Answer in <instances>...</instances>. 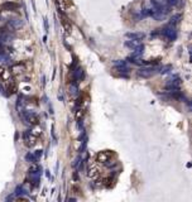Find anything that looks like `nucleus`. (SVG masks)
Returning a JSON list of instances; mask_svg holds the SVG:
<instances>
[{
    "label": "nucleus",
    "instance_id": "6ab92c4d",
    "mask_svg": "<svg viewBox=\"0 0 192 202\" xmlns=\"http://www.w3.org/2000/svg\"><path fill=\"white\" fill-rule=\"evenodd\" d=\"M99 176V171H97V168L96 167H90V169H89V177H91V178H96Z\"/></svg>",
    "mask_w": 192,
    "mask_h": 202
},
{
    "label": "nucleus",
    "instance_id": "6e6552de",
    "mask_svg": "<svg viewBox=\"0 0 192 202\" xmlns=\"http://www.w3.org/2000/svg\"><path fill=\"white\" fill-rule=\"evenodd\" d=\"M0 80L4 82H8L9 80H12V72H10L9 68L4 66L0 67Z\"/></svg>",
    "mask_w": 192,
    "mask_h": 202
},
{
    "label": "nucleus",
    "instance_id": "1a4fd4ad",
    "mask_svg": "<svg viewBox=\"0 0 192 202\" xmlns=\"http://www.w3.org/2000/svg\"><path fill=\"white\" fill-rule=\"evenodd\" d=\"M1 10H5V12H17V10H19V4L14 1H7L1 5Z\"/></svg>",
    "mask_w": 192,
    "mask_h": 202
},
{
    "label": "nucleus",
    "instance_id": "0eeeda50",
    "mask_svg": "<svg viewBox=\"0 0 192 202\" xmlns=\"http://www.w3.org/2000/svg\"><path fill=\"white\" fill-rule=\"evenodd\" d=\"M115 68L116 71L120 72V73H128L129 72V66H128V63L125 61H115Z\"/></svg>",
    "mask_w": 192,
    "mask_h": 202
},
{
    "label": "nucleus",
    "instance_id": "2eb2a0df",
    "mask_svg": "<svg viewBox=\"0 0 192 202\" xmlns=\"http://www.w3.org/2000/svg\"><path fill=\"white\" fill-rule=\"evenodd\" d=\"M56 4H57V8L60 12H66V9L68 8L67 0H56Z\"/></svg>",
    "mask_w": 192,
    "mask_h": 202
},
{
    "label": "nucleus",
    "instance_id": "aec40b11",
    "mask_svg": "<svg viewBox=\"0 0 192 202\" xmlns=\"http://www.w3.org/2000/svg\"><path fill=\"white\" fill-rule=\"evenodd\" d=\"M128 38H130V39H142L144 34L143 33H128Z\"/></svg>",
    "mask_w": 192,
    "mask_h": 202
},
{
    "label": "nucleus",
    "instance_id": "39448f33",
    "mask_svg": "<svg viewBox=\"0 0 192 202\" xmlns=\"http://www.w3.org/2000/svg\"><path fill=\"white\" fill-rule=\"evenodd\" d=\"M179 86H181V81L178 77L169 78L166 83V88L168 91H177V90H179Z\"/></svg>",
    "mask_w": 192,
    "mask_h": 202
},
{
    "label": "nucleus",
    "instance_id": "f3484780",
    "mask_svg": "<svg viewBox=\"0 0 192 202\" xmlns=\"http://www.w3.org/2000/svg\"><path fill=\"white\" fill-rule=\"evenodd\" d=\"M9 25H12L13 28H20L23 25V22L20 19H12L9 22Z\"/></svg>",
    "mask_w": 192,
    "mask_h": 202
},
{
    "label": "nucleus",
    "instance_id": "20e7f679",
    "mask_svg": "<svg viewBox=\"0 0 192 202\" xmlns=\"http://www.w3.org/2000/svg\"><path fill=\"white\" fill-rule=\"evenodd\" d=\"M113 156H114V154L111 153L110 150H104V152H100L96 158H97V162H99V163H103V164H105V166L110 167L111 164H113V161H111Z\"/></svg>",
    "mask_w": 192,
    "mask_h": 202
},
{
    "label": "nucleus",
    "instance_id": "dca6fc26",
    "mask_svg": "<svg viewBox=\"0 0 192 202\" xmlns=\"http://www.w3.org/2000/svg\"><path fill=\"white\" fill-rule=\"evenodd\" d=\"M23 71H25V67L23 65H20V63H18V65H14L12 67V73H14V75H18V73H22Z\"/></svg>",
    "mask_w": 192,
    "mask_h": 202
},
{
    "label": "nucleus",
    "instance_id": "5701e85b",
    "mask_svg": "<svg viewBox=\"0 0 192 202\" xmlns=\"http://www.w3.org/2000/svg\"><path fill=\"white\" fill-rule=\"evenodd\" d=\"M8 60H9V57L5 55V53L0 52V62H5V61H8Z\"/></svg>",
    "mask_w": 192,
    "mask_h": 202
},
{
    "label": "nucleus",
    "instance_id": "423d86ee",
    "mask_svg": "<svg viewBox=\"0 0 192 202\" xmlns=\"http://www.w3.org/2000/svg\"><path fill=\"white\" fill-rule=\"evenodd\" d=\"M157 68L153 67V66H145V67H142L139 71H138V75L140 77H151L154 75V72H156Z\"/></svg>",
    "mask_w": 192,
    "mask_h": 202
},
{
    "label": "nucleus",
    "instance_id": "f8f14e48",
    "mask_svg": "<svg viewBox=\"0 0 192 202\" xmlns=\"http://www.w3.org/2000/svg\"><path fill=\"white\" fill-rule=\"evenodd\" d=\"M61 22H62V25H63V28H65V30L67 33H70L72 30V25H71V22L68 20V18L65 17V15H61Z\"/></svg>",
    "mask_w": 192,
    "mask_h": 202
},
{
    "label": "nucleus",
    "instance_id": "4468645a",
    "mask_svg": "<svg viewBox=\"0 0 192 202\" xmlns=\"http://www.w3.org/2000/svg\"><path fill=\"white\" fill-rule=\"evenodd\" d=\"M126 46L129 47V48H131V49H135V48H138V47H140L143 44H142L140 39H130V41L126 42Z\"/></svg>",
    "mask_w": 192,
    "mask_h": 202
},
{
    "label": "nucleus",
    "instance_id": "412c9836",
    "mask_svg": "<svg viewBox=\"0 0 192 202\" xmlns=\"http://www.w3.org/2000/svg\"><path fill=\"white\" fill-rule=\"evenodd\" d=\"M179 19H181V15L179 14H177V15H174V17L171 19V22H169V24H172V25H177L178 23H179Z\"/></svg>",
    "mask_w": 192,
    "mask_h": 202
},
{
    "label": "nucleus",
    "instance_id": "7ed1b4c3",
    "mask_svg": "<svg viewBox=\"0 0 192 202\" xmlns=\"http://www.w3.org/2000/svg\"><path fill=\"white\" fill-rule=\"evenodd\" d=\"M162 35L168 41H174L176 37H177V30H176V25L168 24L162 29Z\"/></svg>",
    "mask_w": 192,
    "mask_h": 202
},
{
    "label": "nucleus",
    "instance_id": "ddd939ff",
    "mask_svg": "<svg viewBox=\"0 0 192 202\" xmlns=\"http://www.w3.org/2000/svg\"><path fill=\"white\" fill-rule=\"evenodd\" d=\"M82 77H83V71H82V68L81 67H77L76 70L73 71V81H76V82H78V81H81L82 80Z\"/></svg>",
    "mask_w": 192,
    "mask_h": 202
},
{
    "label": "nucleus",
    "instance_id": "b1692460",
    "mask_svg": "<svg viewBox=\"0 0 192 202\" xmlns=\"http://www.w3.org/2000/svg\"><path fill=\"white\" fill-rule=\"evenodd\" d=\"M179 0H168V4L169 5H177Z\"/></svg>",
    "mask_w": 192,
    "mask_h": 202
},
{
    "label": "nucleus",
    "instance_id": "4be33fe9",
    "mask_svg": "<svg viewBox=\"0 0 192 202\" xmlns=\"http://www.w3.org/2000/svg\"><path fill=\"white\" fill-rule=\"evenodd\" d=\"M169 70H172V67H171V66H164V67H161V68H159V73H166V72H168Z\"/></svg>",
    "mask_w": 192,
    "mask_h": 202
},
{
    "label": "nucleus",
    "instance_id": "a211bd4d",
    "mask_svg": "<svg viewBox=\"0 0 192 202\" xmlns=\"http://www.w3.org/2000/svg\"><path fill=\"white\" fill-rule=\"evenodd\" d=\"M70 94L73 95V96H76V95L78 94V87H77V82L76 81H73L71 83V86H70Z\"/></svg>",
    "mask_w": 192,
    "mask_h": 202
},
{
    "label": "nucleus",
    "instance_id": "9b49d317",
    "mask_svg": "<svg viewBox=\"0 0 192 202\" xmlns=\"http://www.w3.org/2000/svg\"><path fill=\"white\" fill-rule=\"evenodd\" d=\"M41 156H42V150H37L35 153H29V154H27L25 159H27L28 162L34 163V162H37V159H38Z\"/></svg>",
    "mask_w": 192,
    "mask_h": 202
},
{
    "label": "nucleus",
    "instance_id": "9d476101",
    "mask_svg": "<svg viewBox=\"0 0 192 202\" xmlns=\"http://www.w3.org/2000/svg\"><path fill=\"white\" fill-rule=\"evenodd\" d=\"M17 90H18L17 82H15L14 80H9V81L7 82V91H8V94L13 95V94L17 92Z\"/></svg>",
    "mask_w": 192,
    "mask_h": 202
},
{
    "label": "nucleus",
    "instance_id": "f03ea898",
    "mask_svg": "<svg viewBox=\"0 0 192 202\" xmlns=\"http://www.w3.org/2000/svg\"><path fill=\"white\" fill-rule=\"evenodd\" d=\"M38 138H39V134H37L33 130H27L23 134V142L27 147L32 148L38 143Z\"/></svg>",
    "mask_w": 192,
    "mask_h": 202
},
{
    "label": "nucleus",
    "instance_id": "f257e3e1",
    "mask_svg": "<svg viewBox=\"0 0 192 202\" xmlns=\"http://www.w3.org/2000/svg\"><path fill=\"white\" fill-rule=\"evenodd\" d=\"M20 116H22V119L25 124H28L30 126H34L39 123V119L37 114H34L33 111H27V110H22L20 111Z\"/></svg>",
    "mask_w": 192,
    "mask_h": 202
}]
</instances>
